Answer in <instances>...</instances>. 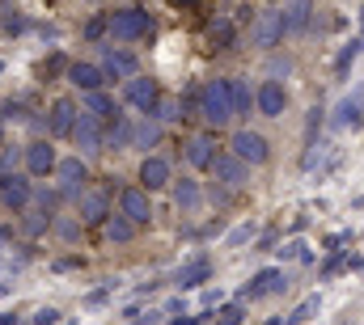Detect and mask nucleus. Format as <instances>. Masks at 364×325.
Returning <instances> with one entry per match:
<instances>
[{
	"label": "nucleus",
	"instance_id": "obj_10",
	"mask_svg": "<svg viewBox=\"0 0 364 325\" xmlns=\"http://www.w3.org/2000/svg\"><path fill=\"white\" fill-rule=\"evenodd\" d=\"M212 173H216V177L225 182V186H233V190L250 182V169H246V165L237 161L233 153H225V157H212Z\"/></svg>",
	"mask_w": 364,
	"mask_h": 325
},
{
	"label": "nucleus",
	"instance_id": "obj_23",
	"mask_svg": "<svg viewBox=\"0 0 364 325\" xmlns=\"http://www.w3.org/2000/svg\"><path fill=\"white\" fill-rule=\"evenodd\" d=\"M161 140V123H153V119H144L136 131H132V148H153Z\"/></svg>",
	"mask_w": 364,
	"mask_h": 325
},
{
	"label": "nucleus",
	"instance_id": "obj_12",
	"mask_svg": "<svg viewBox=\"0 0 364 325\" xmlns=\"http://www.w3.org/2000/svg\"><path fill=\"white\" fill-rule=\"evenodd\" d=\"M73 123H77V106H73V97H60L47 114V131L51 136H73Z\"/></svg>",
	"mask_w": 364,
	"mask_h": 325
},
{
	"label": "nucleus",
	"instance_id": "obj_7",
	"mask_svg": "<svg viewBox=\"0 0 364 325\" xmlns=\"http://www.w3.org/2000/svg\"><path fill=\"white\" fill-rule=\"evenodd\" d=\"M73 140H77V148L90 153V157L106 153V136H102L97 119H90V114H77V123H73Z\"/></svg>",
	"mask_w": 364,
	"mask_h": 325
},
{
	"label": "nucleus",
	"instance_id": "obj_24",
	"mask_svg": "<svg viewBox=\"0 0 364 325\" xmlns=\"http://www.w3.org/2000/svg\"><path fill=\"white\" fill-rule=\"evenodd\" d=\"M174 199H178V207L191 216V211H199V203H203V194H199V186L195 182H178L174 186Z\"/></svg>",
	"mask_w": 364,
	"mask_h": 325
},
{
	"label": "nucleus",
	"instance_id": "obj_20",
	"mask_svg": "<svg viewBox=\"0 0 364 325\" xmlns=\"http://www.w3.org/2000/svg\"><path fill=\"white\" fill-rule=\"evenodd\" d=\"M212 148H216V144H212V136H195V140L186 144V161L195 165V169H208V165H212V157H216Z\"/></svg>",
	"mask_w": 364,
	"mask_h": 325
},
{
	"label": "nucleus",
	"instance_id": "obj_31",
	"mask_svg": "<svg viewBox=\"0 0 364 325\" xmlns=\"http://www.w3.org/2000/svg\"><path fill=\"white\" fill-rule=\"evenodd\" d=\"M178 4H199V0H178Z\"/></svg>",
	"mask_w": 364,
	"mask_h": 325
},
{
	"label": "nucleus",
	"instance_id": "obj_17",
	"mask_svg": "<svg viewBox=\"0 0 364 325\" xmlns=\"http://www.w3.org/2000/svg\"><path fill=\"white\" fill-rule=\"evenodd\" d=\"M279 17H284V30H292V34H301V30L309 26V17H314V0H288Z\"/></svg>",
	"mask_w": 364,
	"mask_h": 325
},
{
	"label": "nucleus",
	"instance_id": "obj_11",
	"mask_svg": "<svg viewBox=\"0 0 364 325\" xmlns=\"http://www.w3.org/2000/svg\"><path fill=\"white\" fill-rule=\"evenodd\" d=\"M102 77H114V81H132L136 77V55L132 51H106V60H102Z\"/></svg>",
	"mask_w": 364,
	"mask_h": 325
},
{
	"label": "nucleus",
	"instance_id": "obj_30",
	"mask_svg": "<svg viewBox=\"0 0 364 325\" xmlns=\"http://www.w3.org/2000/svg\"><path fill=\"white\" fill-rule=\"evenodd\" d=\"M216 38H220V43H229V38H233V26H229V21L212 26V43H216Z\"/></svg>",
	"mask_w": 364,
	"mask_h": 325
},
{
	"label": "nucleus",
	"instance_id": "obj_2",
	"mask_svg": "<svg viewBox=\"0 0 364 325\" xmlns=\"http://www.w3.org/2000/svg\"><path fill=\"white\" fill-rule=\"evenodd\" d=\"M106 30H110V38H119V43H136V38H144V34L153 30V21H149L144 9H114V13L106 17Z\"/></svg>",
	"mask_w": 364,
	"mask_h": 325
},
{
	"label": "nucleus",
	"instance_id": "obj_13",
	"mask_svg": "<svg viewBox=\"0 0 364 325\" xmlns=\"http://www.w3.org/2000/svg\"><path fill=\"white\" fill-rule=\"evenodd\" d=\"M288 287V279H284V270H259L255 279H250V287H246V300H259V296H272V292H284Z\"/></svg>",
	"mask_w": 364,
	"mask_h": 325
},
{
	"label": "nucleus",
	"instance_id": "obj_27",
	"mask_svg": "<svg viewBox=\"0 0 364 325\" xmlns=\"http://www.w3.org/2000/svg\"><path fill=\"white\" fill-rule=\"evenodd\" d=\"M229 101H233V114H246L255 97H250V89H246L242 81H229Z\"/></svg>",
	"mask_w": 364,
	"mask_h": 325
},
{
	"label": "nucleus",
	"instance_id": "obj_26",
	"mask_svg": "<svg viewBox=\"0 0 364 325\" xmlns=\"http://www.w3.org/2000/svg\"><path fill=\"white\" fill-rule=\"evenodd\" d=\"M178 110H182V106L174 101V97H157V101L149 106V114H153V123H174V119H182Z\"/></svg>",
	"mask_w": 364,
	"mask_h": 325
},
{
	"label": "nucleus",
	"instance_id": "obj_29",
	"mask_svg": "<svg viewBox=\"0 0 364 325\" xmlns=\"http://www.w3.org/2000/svg\"><path fill=\"white\" fill-rule=\"evenodd\" d=\"M237 321H242V304H225L216 313V325H237Z\"/></svg>",
	"mask_w": 364,
	"mask_h": 325
},
{
	"label": "nucleus",
	"instance_id": "obj_15",
	"mask_svg": "<svg viewBox=\"0 0 364 325\" xmlns=\"http://www.w3.org/2000/svg\"><path fill=\"white\" fill-rule=\"evenodd\" d=\"M77 199H81V220H106L110 216V194L106 190L93 186V190H81Z\"/></svg>",
	"mask_w": 364,
	"mask_h": 325
},
{
	"label": "nucleus",
	"instance_id": "obj_5",
	"mask_svg": "<svg viewBox=\"0 0 364 325\" xmlns=\"http://www.w3.org/2000/svg\"><path fill=\"white\" fill-rule=\"evenodd\" d=\"M279 38H284V17H279V9L259 13V17H255V26H250V43L267 51V47H275Z\"/></svg>",
	"mask_w": 364,
	"mask_h": 325
},
{
	"label": "nucleus",
	"instance_id": "obj_1",
	"mask_svg": "<svg viewBox=\"0 0 364 325\" xmlns=\"http://www.w3.org/2000/svg\"><path fill=\"white\" fill-rule=\"evenodd\" d=\"M199 119L208 127H225L233 119V101H229V81H208L199 93Z\"/></svg>",
	"mask_w": 364,
	"mask_h": 325
},
{
	"label": "nucleus",
	"instance_id": "obj_19",
	"mask_svg": "<svg viewBox=\"0 0 364 325\" xmlns=\"http://www.w3.org/2000/svg\"><path fill=\"white\" fill-rule=\"evenodd\" d=\"M68 81L77 84L81 93H102V81H106V77H102V68H93V64H73V68H68Z\"/></svg>",
	"mask_w": 364,
	"mask_h": 325
},
{
	"label": "nucleus",
	"instance_id": "obj_14",
	"mask_svg": "<svg viewBox=\"0 0 364 325\" xmlns=\"http://www.w3.org/2000/svg\"><path fill=\"white\" fill-rule=\"evenodd\" d=\"M0 199L9 207H26L30 203V182L17 177V173H0Z\"/></svg>",
	"mask_w": 364,
	"mask_h": 325
},
{
	"label": "nucleus",
	"instance_id": "obj_3",
	"mask_svg": "<svg viewBox=\"0 0 364 325\" xmlns=\"http://www.w3.org/2000/svg\"><path fill=\"white\" fill-rule=\"evenodd\" d=\"M229 153L246 165V169H250V165H267V157H272L267 140H263L259 131H246V127H242V131H233V140H229Z\"/></svg>",
	"mask_w": 364,
	"mask_h": 325
},
{
	"label": "nucleus",
	"instance_id": "obj_25",
	"mask_svg": "<svg viewBox=\"0 0 364 325\" xmlns=\"http://www.w3.org/2000/svg\"><path fill=\"white\" fill-rule=\"evenodd\" d=\"M85 114H90V119H110V114H119V110H114V101H110L106 93H85Z\"/></svg>",
	"mask_w": 364,
	"mask_h": 325
},
{
	"label": "nucleus",
	"instance_id": "obj_21",
	"mask_svg": "<svg viewBox=\"0 0 364 325\" xmlns=\"http://www.w3.org/2000/svg\"><path fill=\"white\" fill-rule=\"evenodd\" d=\"M102 224H106V241H114V245H127L132 237H136V224L123 220V216H114V211H110Z\"/></svg>",
	"mask_w": 364,
	"mask_h": 325
},
{
	"label": "nucleus",
	"instance_id": "obj_16",
	"mask_svg": "<svg viewBox=\"0 0 364 325\" xmlns=\"http://www.w3.org/2000/svg\"><path fill=\"white\" fill-rule=\"evenodd\" d=\"M140 182H144V194H149V190H161V186L170 182V165H166V157H144V165H140Z\"/></svg>",
	"mask_w": 364,
	"mask_h": 325
},
{
	"label": "nucleus",
	"instance_id": "obj_6",
	"mask_svg": "<svg viewBox=\"0 0 364 325\" xmlns=\"http://www.w3.org/2000/svg\"><path fill=\"white\" fill-rule=\"evenodd\" d=\"M55 177H60V190L68 199H77L85 190V182H90V169H85L81 157H68V161H55Z\"/></svg>",
	"mask_w": 364,
	"mask_h": 325
},
{
	"label": "nucleus",
	"instance_id": "obj_32",
	"mask_svg": "<svg viewBox=\"0 0 364 325\" xmlns=\"http://www.w3.org/2000/svg\"><path fill=\"white\" fill-rule=\"evenodd\" d=\"M272 325H284V321H272Z\"/></svg>",
	"mask_w": 364,
	"mask_h": 325
},
{
	"label": "nucleus",
	"instance_id": "obj_28",
	"mask_svg": "<svg viewBox=\"0 0 364 325\" xmlns=\"http://www.w3.org/2000/svg\"><path fill=\"white\" fill-rule=\"evenodd\" d=\"M106 144H114V148H119V144H132V127H127V119L114 114V127H110V140H106Z\"/></svg>",
	"mask_w": 364,
	"mask_h": 325
},
{
	"label": "nucleus",
	"instance_id": "obj_8",
	"mask_svg": "<svg viewBox=\"0 0 364 325\" xmlns=\"http://www.w3.org/2000/svg\"><path fill=\"white\" fill-rule=\"evenodd\" d=\"M255 106H259V114H263V119H279V114H284V106H288L284 84H279V81H263V84H259V93H255Z\"/></svg>",
	"mask_w": 364,
	"mask_h": 325
},
{
	"label": "nucleus",
	"instance_id": "obj_4",
	"mask_svg": "<svg viewBox=\"0 0 364 325\" xmlns=\"http://www.w3.org/2000/svg\"><path fill=\"white\" fill-rule=\"evenodd\" d=\"M119 216H123V220H132L136 228H140V224H149V220H153V203H149V194H144L140 186H127V190L119 194Z\"/></svg>",
	"mask_w": 364,
	"mask_h": 325
},
{
	"label": "nucleus",
	"instance_id": "obj_22",
	"mask_svg": "<svg viewBox=\"0 0 364 325\" xmlns=\"http://www.w3.org/2000/svg\"><path fill=\"white\" fill-rule=\"evenodd\" d=\"M203 279H208V258H191V262L178 270V287L182 292H186V287H199Z\"/></svg>",
	"mask_w": 364,
	"mask_h": 325
},
{
	"label": "nucleus",
	"instance_id": "obj_18",
	"mask_svg": "<svg viewBox=\"0 0 364 325\" xmlns=\"http://www.w3.org/2000/svg\"><path fill=\"white\" fill-rule=\"evenodd\" d=\"M123 97L132 101V106H140V110H149L153 101H157V84L149 81V77H132L127 89H123Z\"/></svg>",
	"mask_w": 364,
	"mask_h": 325
},
{
	"label": "nucleus",
	"instance_id": "obj_9",
	"mask_svg": "<svg viewBox=\"0 0 364 325\" xmlns=\"http://www.w3.org/2000/svg\"><path fill=\"white\" fill-rule=\"evenodd\" d=\"M26 169H30L34 177H47V173H55V148H51L47 140H34V144H26Z\"/></svg>",
	"mask_w": 364,
	"mask_h": 325
}]
</instances>
